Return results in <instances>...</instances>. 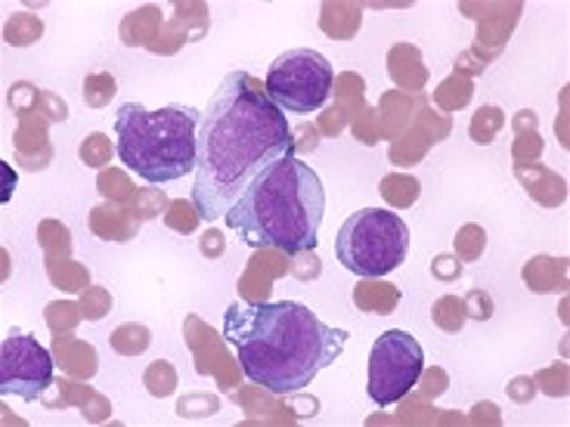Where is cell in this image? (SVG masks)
Wrapping results in <instances>:
<instances>
[{
    "label": "cell",
    "instance_id": "1",
    "mask_svg": "<svg viewBox=\"0 0 570 427\" xmlns=\"http://www.w3.org/2000/svg\"><path fill=\"white\" fill-rule=\"evenodd\" d=\"M292 152L295 140L283 109L248 71H229L202 112L193 173V205L202 220H224L257 173Z\"/></svg>",
    "mask_w": 570,
    "mask_h": 427
},
{
    "label": "cell",
    "instance_id": "2",
    "mask_svg": "<svg viewBox=\"0 0 570 427\" xmlns=\"http://www.w3.org/2000/svg\"><path fill=\"white\" fill-rule=\"evenodd\" d=\"M347 331L323 322L298 300H236L224 314V341L252 385L298 394L344 354Z\"/></svg>",
    "mask_w": 570,
    "mask_h": 427
},
{
    "label": "cell",
    "instance_id": "3",
    "mask_svg": "<svg viewBox=\"0 0 570 427\" xmlns=\"http://www.w3.org/2000/svg\"><path fill=\"white\" fill-rule=\"evenodd\" d=\"M326 217V189L320 173L295 152L273 161L227 211V227L252 248L285 255L314 251Z\"/></svg>",
    "mask_w": 570,
    "mask_h": 427
},
{
    "label": "cell",
    "instance_id": "4",
    "mask_svg": "<svg viewBox=\"0 0 570 427\" xmlns=\"http://www.w3.org/2000/svg\"><path fill=\"white\" fill-rule=\"evenodd\" d=\"M202 112L184 102L161 106L156 112L140 102H125L115 115L118 161L149 186H165L196 173Z\"/></svg>",
    "mask_w": 570,
    "mask_h": 427
},
{
    "label": "cell",
    "instance_id": "5",
    "mask_svg": "<svg viewBox=\"0 0 570 427\" xmlns=\"http://www.w3.org/2000/svg\"><path fill=\"white\" fill-rule=\"evenodd\" d=\"M410 255V227L385 208H363L351 214L335 236V257L344 270L360 279H379L394 272Z\"/></svg>",
    "mask_w": 570,
    "mask_h": 427
},
{
    "label": "cell",
    "instance_id": "6",
    "mask_svg": "<svg viewBox=\"0 0 570 427\" xmlns=\"http://www.w3.org/2000/svg\"><path fill=\"white\" fill-rule=\"evenodd\" d=\"M332 62L311 47H295L273 59L264 90L285 115H314L332 93Z\"/></svg>",
    "mask_w": 570,
    "mask_h": 427
},
{
    "label": "cell",
    "instance_id": "7",
    "mask_svg": "<svg viewBox=\"0 0 570 427\" xmlns=\"http://www.w3.org/2000/svg\"><path fill=\"white\" fill-rule=\"evenodd\" d=\"M425 371V350L410 331H385L370 350V381L366 394L379 409H391L406 397Z\"/></svg>",
    "mask_w": 570,
    "mask_h": 427
},
{
    "label": "cell",
    "instance_id": "8",
    "mask_svg": "<svg viewBox=\"0 0 570 427\" xmlns=\"http://www.w3.org/2000/svg\"><path fill=\"white\" fill-rule=\"evenodd\" d=\"M53 356L38 338L10 331L0 344V394L35 403L53 385Z\"/></svg>",
    "mask_w": 570,
    "mask_h": 427
}]
</instances>
